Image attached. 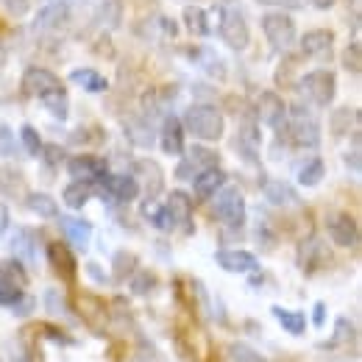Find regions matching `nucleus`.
Segmentation results:
<instances>
[{"instance_id":"nucleus-7","label":"nucleus","mask_w":362,"mask_h":362,"mask_svg":"<svg viewBox=\"0 0 362 362\" xmlns=\"http://www.w3.org/2000/svg\"><path fill=\"white\" fill-rule=\"evenodd\" d=\"M221 37L231 50H245L251 42V28H248V20L240 8L226 6L221 11Z\"/></svg>"},{"instance_id":"nucleus-37","label":"nucleus","mask_w":362,"mask_h":362,"mask_svg":"<svg viewBox=\"0 0 362 362\" xmlns=\"http://www.w3.org/2000/svg\"><path fill=\"white\" fill-rule=\"evenodd\" d=\"M357 337V332H354V323L349 320V317H337V323H334V334H332V340H326V343H320V349H340V346H349L351 340Z\"/></svg>"},{"instance_id":"nucleus-12","label":"nucleus","mask_w":362,"mask_h":362,"mask_svg":"<svg viewBox=\"0 0 362 362\" xmlns=\"http://www.w3.org/2000/svg\"><path fill=\"white\" fill-rule=\"evenodd\" d=\"M284 117H287V106H284L281 95H276L273 90L259 92V98H257V123H265L271 129H281Z\"/></svg>"},{"instance_id":"nucleus-36","label":"nucleus","mask_w":362,"mask_h":362,"mask_svg":"<svg viewBox=\"0 0 362 362\" xmlns=\"http://www.w3.org/2000/svg\"><path fill=\"white\" fill-rule=\"evenodd\" d=\"M184 25L192 37H209V20H206V11L198 8V6H187L184 8Z\"/></svg>"},{"instance_id":"nucleus-13","label":"nucleus","mask_w":362,"mask_h":362,"mask_svg":"<svg viewBox=\"0 0 362 362\" xmlns=\"http://www.w3.org/2000/svg\"><path fill=\"white\" fill-rule=\"evenodd\" d=\"M67 173L73 176V181H90V184H95L98 179L106 176V162L100 156H92V153H78V156L67 159Z\"/></svg>"},{"instance_id":"nucleus-21","label":"nucleus","mask_w":362,"mask_h":362,"mask_svg":"<svg viewBox=\"0 0 362 362\" xmlns=\"http://www.w3.org/2000/svg\"><path fill=\"white\" fill-rule=\"evenodd\" d=\"M329 259H332V254L326 251V245H323L317 237H310V240L301 245V251H298V265H301V271H307V273H315L317 268H323Z\"/></svg>"},{"instance_id":"nucleus-51","label":"nucleus","mask_w":362,"mask_h":362,"mask_svg":"<svg viewBox=\"0 0 362 362\" xmlns=\"http://www.w3.org/2000/svg\"><path fill=\"white\" fill-rule=\"evenodd\" d=\"M257 243H262V248H273V243H276L273 228L265 218H262V221H257Z\"/></svg>"},{"instance_id":"nucleus-26","label":"nucleus","mask_w":362,"mask_h":362,"mask_svg":"<svg viewBox=\"0 0 362 362\" xmlns=\"http://www.w3.org/2000/svg\"><path fill=\"white\" fill-rule=\"evenodd\" d=\"M189 62H195L206 76H212L218 81L226 78V64L212 47H189Z\"/></svg>"},{"instance_id":"nucleus-1","label":"nucleus","mask_w":362,"mask_h":362,"mask_svg":"<svg viewBox=\"0 0 362 362\" xmlns=\"http://www.w3.org/2000/svg\"><path fill=\"white\" fill-rule=\"evenodd\" d=\"M181 126H184V132H189L195 139H204V142H218L226 132V120H223L221 109H215L209 103H192L184 112Z\"/></svg>"},{"instance_id":"nucleus-25","label":"nucleus","mask_w":362,"mask_h":362,"mask_svg":"<svg viewBox=\"0 0 362 362\" xmlns=\"http://www.w3.org/2000/svg\"><path fill=\"white\" fill-rule=\"evenodd\" d=\"M334 47V34L332 31H323V28H315V31H307L301 37V50L304 56L310 59H326Z\"/></svg>"},{"instance_id":"nucleus-11","label":"nucleus","mask_w":362,"mask_h":362,"mask_svg":"<svg viewBox=\"0 0 362 362\" xmlns=\"http://www.w3.org/2000/svg\"><path fill=\"white\" fill-rule=\"evenodd\" d=\"M134 179L139 184V189L145 192V201H156L165 189V173L153 159H139L134 165Z\"/></svg>"},{"instance_id":"nucleus-44","label":"nucleus","mask_w":362,"mask_h":362,"mask_svg":"<svg viewBox=\"0 0 362 362\" xmlns=\"http://www.w3.org/2000/svg\"><path fill=\"white\" fill-rule=\"evenodd\" d=\"M228 354H231V362H268L259 351H254V349L245 346V343H234V346L228 349Z\"/></svg>"},{"instance_id":"nucleus-43","label":"nucleus","mask_w":362,"mask_h":362,"mask_svg":"<svg viewBox=\"0 0 362 362\" xmlns=\"http://www.w3.org/2000/svg\"><path fill=\"white\" fill-rule=\"evenodd\" d=\"M343 67H346L351 76H360L362 73V47H360V42H351V45L343 50Z\"/></svg>"},{"instance_id":"nucleus-19","label":"nucleus","mask_w":362,"mask_h":362,"mask_svg":"<svg viewBox=\"0 0 362 362\" xmlns=\"http://www.w3.org/2000/svg\"><path fill=\"white\" fill-rule=\"evenodd\" d=\"M123 134L129 136V142L136 145V148H151L153 139H156V132L151 126V117L145 115H132L123 120Z\"/></svg>"},{"instance_id":"nucleus-30","label":"nucleus","mask_w":362,"mask_h":362,"mask_svg":"<svg viewBox=\"0 0 362 362\" xmlns=\"http://www.w3.org/2000/svg\"><path fill=\"white\" fill-rule=\"evenodd\" d=\"M357 126H360V109H351V106L334 109L329 117V129L334 136H346L349 132H357Z\"/></svg>"},{"instance_id":"nucleus-10","label":"nucleus","mask_w":362,"mask_h":362,"mask_svg":"<svg viewBox=\"0 0 362 362\" xmlns=\"http://www.w3.org/2000/svg\"><path fill=\"white\" fill-rule=\"evenodd\" d=\"M218 162H221V156H218L215 151H209V148H204V145H192V151L181 159L179 168H176V179H181V181L195 179L201 170L215 168Z\"/></svg>"},{"instance_id":"nucleus-40","label":"nucleus","mask_w":362,"mask_h":362,"mask_svg":"<svg viewBox=\"0 0 362 362\" xmlns=\"http://www.w3.org/2000/svg\"><path fill=\"white\" fill-rule=\"evenodd\" d=\"M98 23L103 28H117L120 25V3L117 0H103L98 6Z\"/></svg>"},{"instance_id":"nucleus-52","label":"nucleus","mask_w":362,"mask_h":362,"mask_svg":"<svg viewBox=\"0 0 362 362\" xmlns=\"http://www.w3.org/2000/svg\"><path fill=\"white\" fill-rule=\"evenodd\" d=\"M42 332H45V337H50L53 343H62V346H73V337H67L64 332H59V329H53V326H42Z\"/></svg>"},{"instance_id":"nucleus-42","label":"nucleus","mask_w":362,"mask_h":362,"mask_svg":"<svg viewBox=\"0 0 362 362\" xmlns=\"http://www.w3.org/2000/svg\"><path fill=\"white\" fill-rule=\"evenodd\" d=\"M20 142H23V148H25L28 156H40V151H42V136H40V132H37L34 126H23V129H20Z\"/></svg>"},{"instance_id":"nucleus-15","label":"nucleus","mask_w":362,"mask_h":362,"mask_svg":"<svg viewBox=\"0 0 362 362\" xmlns=\"http://www.w3.org/2000/svg\"><path fill=\"white\" fill-rule=\"evenodd\" d=\"M47 259H50V265H53V271L56 276L62 279V281H76V273H78V262H76V257H73V251L64 245V243H50L47 245Z\"/></svg>"},{"instance_id":"nucleus-35","label":"nucleus","mask_w":362,"mask_h":362,"mask_svg":"<svg viewBox=\"0 0 362 362\" xmlns=\"http://www.w3.org/2000/svg\"><path fill=\"white\" fill-rule=\"evenodd\" d=\"M70 78H73L81 90H87V92H106L109 90V81H106L98 70H92V67H78V70H73V73H70Z\"/></svg>"},{"instance_id":"nucleus-34","label":"nucleus","mask_w":362,"mask_h":362,"mask_svg":"<svg viewBox=\"0 0 362 362\" xmlns=\"http://www.w3.org/2000/svg\"><path fill=\"white\" fill-rule=\"evenodd\" d=\"M25 206H28L34 215L45 218V221L59 218V204H56L47 192H31V195H25Z\"/></svg>"},{"instance_id":"nucleus-53","label":"nucleus","mask_w":362,"mask_h":362,"mask_svg":"<svg viewBox=\"0 0 362 362\" xmlns=\"http://www.w3.org/2000/svg\"><path fill=\"white\" fill-rule=\"evenodd\" d=\"M259 6H273V8H298L301 0H257Z\"/></svg>"},{"instance_id":"nucleus-39","label":"nucleus","mask_w":362,"mask_h":362,"mask_svg":"<svg viewBox=\"0 0 362 362\" xmlns=\"http://www.w3.org/2000/svg\"><path fill=\"white\" fill-rule=\"evenodd\" d=\"M326 176V165H323V159H310L301 170H298V184L301 187H317L320 181Z\"/></svg>"},{"instance_id":"nucleus-14","label":"nucleus","mask_w":362,"mask_h":362,"mask_svg":"<svg viewBox=\"0 0 362 362\" xmlns=\"http://www.w3.org/2000/svg\"><path fill=\"white\" fill-rule=\"evenodd\" d=\"M59 87H62V81L50 70H45V67H28L23 73V92L28 98H42V95L59 90Z\"/></svg>"},{"instance_id":"nucleus-28","label":"nucleus","mask_w":362,"mask_h":362,"mask_svg":"<svg viewBox=\"0 0 362 362\" xmlns=\"http://www.w3.org/2000/svg\"><path fill=\"white\" fill-rule=\"evenodd\" d=\"M223 184H226V173L215 165V168L201 170V173L192 179V189H195V195H198V198H204V201H206V198H212Z\"/></svg>"},{"instance_id":"nucleus-22","label":"nucleus","mask_w":362,"mask_h":362,"mask_svg":"<svg viewBox=\"0 0 362 362\" xmlns=\"http://www.w3.org/2000/svg\"><path fill=\"white\" fill-rule=\"evenodd\" d=\"M11 254L23 265H37V234L31 228H17L11 237Z\"/></svg>"},{"instance_id":"nucleus-5","label":"nucleus","mask_w":362,"mask_h":362,"mask_svg":"<svg viewBox=\"0 0 362 362\" xmlns=\"http://www.w3.org/2000/svg\"><path fill=\"white\" fill-rule=\"evenodd\" d=\"M262 31H265V40L273 50H290L298 40V31H296V23L290 14H281V11H273L262 17Z\"/></svg>"},{"instance_id":"nucleus-32","label":"nucleus","mask_w":362,"mask_h":362,"mask_svg":"<svg viewBox=\"0 0 362 362\" xmlns=\"http://www.w3.org/2000/svg\"><path fill=\"white\" fill-rule=\"evenodd\" d=\"M92 195H95V184H90V181H73L62 192V198H64V204L70 209H84Z\"/></svg>"},{"instance_id":"nucleus-8","label":"nucleus","mask_w":362,"mask_h":362,"mask_svg":"<svg viewBox=\"0 0 362 362\" xmlns=\"http://www.w3.org/2000/svg\"><path fill=\"white\" fill-rule=\"evenodd\" d=\"M326 231L334 245L340 248H354L360 243V226L349 212H332L326 215Z\"/></svg>"},{"instance_id":"nucleus-55","label":"nucleus","mask_w":362,"mask_h":362,"mask_svg":"<svg viewBox=\"0 0 362 362\" xmlns=\"http://www.w3.org/2000/svg\"><path fill=\"white\" fill-rule=\"evenodd\" d=\"M323 320H326V304H323V301H317L315 313H313V323H315V326H323Z\"/></svg>"},{"instance_id":"nucleus-50","label":"nucleus","mask_w":362,"mask_h":362,"mask_svg":"<svg viewBox=\"0 0 362 362\" xmlns=\"http://www.w3.org/2000/svg\"><path fill=\"white\" fill-rule=\"evenodd\" d=\"M34 307H37V298H31V296L23 293V296L17 298V304L11 307V313H14L17 317H28L31 313H34Z\"/></svg>"},{"instance_id":"nucleus-41","label":"nucleus","mask_w":362,"mask_h":362,"mask_svg":"<svg viewBox=\"0 0 362 362\" xmlns=\"http://www.w3.org/2000/svg\"><path fill=\"white\" fill-rule=\"evenodd\" d=\"M129 284H132V293L134 296H148L156 287V276L151 271H134L132 279H129Z\"/></svg>"},{"instance_id":"nucleus-29","label":"nucleus","mask_w":362,"mask_h":362,"mask_svg":"<svg viewBox=\"0 0 362 362\" xmlns=\"http://www.w3.org/2000/svg\"><path fill=\"white\" fill-rule=\"evenodd\" d=\"M262 192H265L268 204H273V206H293V204H298V192L281 179H268L262 184Z\"/></svg>"},{"instance_id":"nucleus-18","label":"nucleus","mask_w":362,"mask_h":362,"mask_svg":"<svg viewBox=\"0 0 362 362\" xmlns=\"http://www.w3.org/2000/svg\"><path fill=\"white\" fill-rule=\"evenodd\" d=\"M259 145H262V134H259V123L254 117H245L240 123V132H237V139H234V148L243 153V159L254 162L257 153H259Z\"/></svg>"},{"instance_id":"nucleus-54","label":"nucleus","mask_w":362,"mask_h":362,"mask_svg":"<svg viewBox=\"0 0 362 362\" xmlns=\"http://www.w3.org/2000/svg\"><path fill=\"white\" fill-rule=\"evenodd\" d=\"M3 6H6L11 14H25V11H28V0H3Z\"/></svg>"},{"instance_id":"nucleus-58","label":"nucleus","mask_w":362,"mask_h":362,"mask_svg":"<svg viewBox=\"0 0 362 362\" xmlns=\"http://www.w3.org/2000/svg\"><path fill=\"white\" fill-rule=\"evenodd\" d=\"M315 8H320V11H326V8H332L334 6V0H310Z\"/></svg>"},{"instance_id":"nucleus-2","label":"nucleus","mask_w":362,"mask_h":362,"mask_svg":"<svg viewBox=\"0 0 362 362\" xmlns=\"http://www.w3.org/2000/svg\"><path fill=\"white\" fill-rule=\"evenodd\" d=\"M215 206H212V215L223 223V226L240 228L245 223V215H248V206H245V195L237 189V187H221L215 195Z\"/></svg>"},{"instance_id":"nucleus-33","label":"nucleus","mask_w":362,"mask_h":362,"mask_svg":"<svg viewBox=\"0 0 362 362\" xmlns=\"http://www.w3.org/2000/svg\"><path fill=\"white\" fill-rule=\"evenodd\" d=\"M40 100H42V106H45L56 120H62V123L67 120V115H70V98H67V90H64V87L47 92V95H42Z\"/></svg>"},{"instance_id":"nucleus-57","label":"nucleus","mask_w":362,"mask_h":362,"mask_svg":"<svg viewBox=\"0 0 362 362\" xmlns=\"http://www.w3.org/2000/svg\"><path fill=\"white\" fill-rule=\"evenodd\" d=\"M6 228H8V209L0 204V237L6 234Z\"/></svg>"},{"instance_id":"nucleus-48","label":"nucleus","mask_w":362,"mask_h":362,"mask_svg":"<svg viewBox=\"0 0 362 362\" xmlns=\"http://www.w3.org/2000/svg\"><path fill=\"white\" fill-rule=\"evenodd\" d=\"M17 153V139H14V132L6 126V123H0V156H14Z\"/></svg>"},{"instance_id":"nucleus-24","label":"nucleus","mask_w":362,"mask_h":362,"mask_svg":"<svg viewBox=\"0 0 362 362\" xmlns=\"http://www.w3.org/2000/svg\"><path fill=\"white\" fill-rule=\"evenodd\" d=\"M162 151L168 156H184V126L176 115H168L162 123Z\"/></svg>"},{"instance_id":"nucleus-3","label":"nucleus","mask_w":362,"mask_h":362,"mask_svg":"<svg viewBox=\"0 0 362 362\" xmlns=\"http://www.w3.org/2000/svg\"><path fill=\"white\" fill-rule=\"evenodd\" d=\"M298 90H301V95H304L313 106L326 109V106L334 100V95H337V78H334V73H329V70H313V73L301 76Z\"/></svg>"},{"instance_id":"nucleus-9","label":"nucleus","mask_w":362,"mask_h":362,"mask_svg":"<svg viewBox=\"0 0 362 362\" xmlns=\"http://www.w3.org/2000/svg\"><path fill=\"white\" fill-rule=\"evenodd\" d=\"M67 23H70V3L56 0V3H47L37 11L31 28L40 31V34H53V31H62Z\"/></svg>"},{"instance_id":"nucleus-16","label":"nucleus","mask_w":362,"mask_h":362,"mask_svg":"<svg viewBox=\"0 0 362 362\" xmlns=\"http://www.w3.org/2000/svg\"><path fill=\"white\" fill-rule=\"evenodd\" d=\"M215 262L228 273H251L259 271V259L251 251H240V248H221L215 254Z\"/></svg>"},{"instance_id":"nucleus-38","label":"nucleus","mask_w":362,"mask_h":362,"mask_svg":"<svg viewBox=\"0 0 362 362\" xmlns=\"http://www.w3.org/2000/svg\"><path fill=\"white\" fill-rule=\"evenodd\" d=\"M136 271V254L132 251H117L112 257V273H115V281H126L132 279V273Z\"/></svg>"},{"instance_id":"nucleus-17","label":"nucleus","mask_w":362,"mask_h":362,"mask_svg":"<svg viewBox=\"0 0 362 362\" xmlns=\"http://www.w3.org/2000/svg\"><path fill=\"white\" fill-rule=\"evenodd\" d=\"M168 212H170V218H173V226L181 228L184 234H192L195 226H192V198L187 195V192H181V189H173L170 195H168Z\"/></svg>"},{"instance_id":"nucleus-56","label":"nucleus","mask_w":362,"mask_h":362,"mask_svg":"<svg viewBox=\"0 0 362 362\" xmlns=\"http://www.w3.org/2000/svg\"><path fill=\"white\" fill-rule=\"evenodd\" d=\"M87 273H90V276L95 279V281H109V276H106V273L100 271V268H98L95 262H90V265H87Z\"/></svg>"},{"instance_id":"nucleus-23","label":"nucleus","mask_w":362,"mask_h":362,"mask_svg":"<svg viewBox=\"0 0 362 362\" xmlns=\"http://www.w3.org/2000/svg\"><path fill=\"white\" fill-rule=\"evenodd\" d=\"M59 226H62V231H64L67 243H73L78 251H87V245H90V240H92V223L90 221H84V218H64V215H59Z\"/></svg>"},{"instance_id":"nucleus-49","label":"nucleus","mask_w":362,"mask_h":362,"mask_svg":"<svg viewBox=\"0 0 362 362\" xmlns=\"http://www.w3.org/2000/svg\"><path fill=\"white\" fill-rule=\"evenodd\" d=\"M40 156L47 162V168H59V165L67 159V151H64L62 145H42Z\"/></svg>"},{"instance_id":"nucleus-27","label":"nucleus","mask_w":362,"mask_h":362,"mask_svg":"<svg viewBox=\"0 0 362 362\" xmlns=\"http://www.w3.org/2000/svg\"><path fill=\"white\" fill-rule=\"evenodd\" d=\"M25 189H28V181L20 168H14V165L0 168V195L20 201V198H25Z\"/></svg>"},{"instance_id":"nucleus-20","label":"nucleus","mask_w":362,"mask_h":362,"mask_svg":"<svg viewBox=\"0 0 362 362\" xmlns=\"http://www.w3.org/2000/svg\"><path fill=\"white\" fill-rule=\"evenodd\" d=\"M78 315H81V320L90 326L95 334H100L103 326H106V304H103L98 296L84 293V296L78 298Z\"/></svg>"},{"instance_id":"nucleus-47","label":"nucleus","mask_w":362,"mask_h":362,"mask_svg":"<svg viewBox=\"0 0 362 362\" xmlns=\"http://www.w3.org/2000/svg\"><path fill=\"white\" fill-rule=\"evenodd\" d=\"M0 279H6V281H14V284H25V273L20 268V262L14 259V262H0Z\"/></svg>"},{"instance_id":"nucleus-45","label":"nucleus","mask_w":362,"mask_h":362,"mask_svg":"<svg viewBox=\"0 0 362 362\" xmlns=\"http://www.w3.org/2000/svg\"><path fill=\"white\" fill-rule=\"evenodd\" d=\"M20 296H23L20 284H14V281H6V279H0V307H14Z\"/></svg>"},{"instance_id":"nucleus-31","label":"nucleus","mask_w":362,"mask_h":362,"mask_svg":"<svg viewBox=\"0 0 362 362\" xmlns=\"http://www.w3.org/2000/svg\"><path fill=\"white\" fill-rule=\"evenodd\" d=\"M273 317L281 323V329L287 332V334H293V337H298V334H304L307 332V317L304 313H298V310H287V307H271Z\"/></svg>"},{"instance_id":"nucleus-6","label":"nucleus","mask_w":362,"mask_h":362,"mask_svg":"<svg viewBox=\"0 0 362 362\" xmlns=\"http://www.w3.org/2000/svg\"><path fill=\"white\" fill-rule=\"evenodd\" d=\"M95 189L112 204H132L139 195V184L129 173H106L103 179L95 181Z\"/></svg>"},{"instance_id":"nucleus-4","label":"nucleus","mask_w":362,"mask_h":362,"mask_svg":"<svg viewBox=\"0 0 362 362\" xmlns=\"http://www.w3.org/2000/svg\"><path fill=\"white\" fill-rule=\"evenodd\" d=\"M290 139L298 148H317L320 145V126H317L315 115L304 103H296L290 109Z\"/></svg>"},{"instance_id":"nucleus-46","label":"nucleus","mask_w":362,"mask_h":362,"mask_svg":"<svg viewBox=\"0 0 362 362\" xmlns=\"http://www.w3.org/2000/svg\"><path fill=\"white\" fill-rule=\"evenodd\" d=\"M45 307L50 315H59V317L67 315V301H64V296L56 293V290H47L45 293Z\"/></svg>"}]
</instances>
